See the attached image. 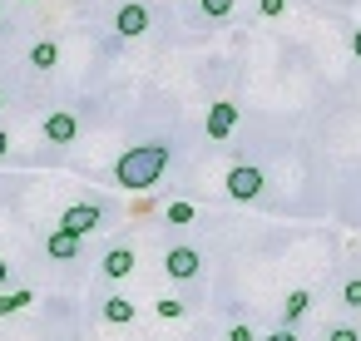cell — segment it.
<instances>
[{"instance_id": "12", "label": "cell", "mask_w": 361, "mask_h": 341, "mask_svg": "<svg viewBox=\"0 0 361 341\" xmlns=\"http://www.w3.org/2000/svg\"><path fill=\"white\" fill-rule=\"evenodd\" d=\"M134 316H139V311H134V302H129V297H109V302H104V321H114V326H129Z\"/></svg>"}, {"instance_id": "24", "label": "cell", "mask_w": 361, "mask_h": 341, "mask_svg": "<svg viewBox=\"0 0 361 341\" xmlns=\"http://www.w3.org/2000/svg\"><path fill=\"white\" fill-rule=\"evenodd\" d=\"M11 282V267H6V257H0V287H6Z\"/></svg>"}, {"instance_id": "8", "label": "cell", "mask_w": 361, "mask_h": 341, "mask_svg": "<svg viewBox=\"0 0 361 341\" xmlns=\"http://www.w3.org/2000/svg\"><path fill=\"white\" fill-rule=\"evenodd\" d=\"M45 252H50L55 262H75V257L85 252V237H75L70 228H55V232L45 237Z\"/></svg>"}, {"instance_id": "25", "label": "cell", "mask_w": 361, "mask_h": 341, "mask_svg": "<svg viewBox=\"0 0 361 341\" xmlns=\"http://www.w3.org/2000/svg\"><path fill=\"white\" fill-rule=\"evenodd\" d=\"M0 16H6V0H0Z\"/></svg>"}, {"instance_id": "11", "label": "cell", "mask_w": 361, "mask_h": 341, "mask_svg": "<svg viewBox=\"0 0 361 341\" xmlns=\"http://www.w3.org/2000/svg\"><path fill=\"white\" fill-rule=\"evenodd\" d=\"M30 65L35 70H55L60 65V40H35L30 45Z\"/></svg>"}, {"instance_id": "13", "label": "cell", "mask_w": 361, "mask_h": 341, "mask_svg": "<svg viewBox=\"0 0 361 341\" xmlns=\"http://www.w3.org/2000/svg\"><path fill=\"white\" fill-rule=\"evenodd\" d=\"M164 218H169V223H173V228H188V223H193V218H198V208H193V203H188V198H173V203H169V208H164Z\"/></svg>"}, {"instance_id": "5", "label": "cell", "mask_w": 361, "mask_h": 341, "mask_svg": "<svg viewBox=\"0 0 361 341\" xmlns=\"http://www.w3.org/2000/svg\"><path fill=\"white\" fill-rule=\"evenodd\" d=\"M238 119H243V109H238L233 99H213V104H208V119H203V129H208V139H213V144H223V139H233Z\"/></svg>"}, {"instance_id": "2", "label": "cell", "mask_w": 361, "mask_h": 341, "mask_svg": "<svg viewBox=\"0 0 361 341\" xmlns=\"http://www.w3.org/2000/svg\"><path fill=\"white\" fill-rule=\"evenodd\" d=\"M262 188H267V178H262L257 163H233V168L223 173V193H228L233 203H252V198H262Z\"/></svg>"}, {"instance_id": "21", "label": "cell", "mask_w": 361, "mask_h": 341, "mask_svg": "<svg viewBox=\"0 0 361 341\" xmlns=\"http://www.w3.org/2000/svg\"><path fill=\"white\" fill-rule=\"evenodd\" d=\"M262 341H297V331H292V326H277V331H267Z\"/></svg>"}, {"instance_id": "7", "label": "cell", "mask_w": 361, "mask_h": 341, "mask_svg": "<svg viewBox=\"0 0 361 341\" xmlns=\"http://www.w3.org/2000/svg\"><path fill=\"white\" fill-rule=\"evenodd\" d=\"M40 134H45L55 149H65V144H75V139H80V119H75L70 109H55L50 119H40Z\"/></svg>"}, {"instance_id": "17", "label": "cell", "mask_w": 361, "mask_h": 341, "mask_svg": "<svg viewBox=\"0 0 361 341\" xmlns=\"http://www.w3.org/2000/svg\"><path fill=\"white\" fill-rule=\"evenodd\" d=\"M341 302H346L351 311L361 306V277H346V282H341Z\"/></svg>"}, {"instance_id": "16", "label": "cell", "mask_w": 361, "mask_h": 341, "mask_svg": "<svg viewBox=\"0 0 361 341\" xmlns=\"http://www.w3.org/2000/svg\"><path fill=\"white\" fill-rule=\"evenodd\" d=\"M159 316H164V321H178V316H188V306H183L178 297H164V302H159Z\"/></svg>"}, {"instance_id": "27", "label": "cell", "mask_w": 361, "mask_h": 341, "mask_svg": "<svg viewBox=\"0 0 361 341\" xmlns=\"http://www.w3.org/2000/svg\"><path fill=\"white\" fill-rule=\"evenodd\" d=\"M25 6H35V0H25Z\"/></svg>"}, {"instance_id": "22", "label": "cell", "mask_w": 361, "mask_h": 341, "mask_svg": "<svg viewBox=\"0 0 361 341\" xmlns=\"http://www.w3.org/2000/svg\"><path fill=\"white\" fill-rule=\"evenodd\" d=\"M6 154H11V134H6V129H0V159H6Z\"/></svg>"}, {"instance_id": "18", "label": "cell", "mask_w": 361, "mask_h": 341, "mask_svg": "<svg viewBox=\"0 0 361 341\" xmlns=\"http://www.w3.org/2000/svg\"><path fill=\"white\" fill-rule=\"evenodd\" d=\"M257 11H262L267 20H282V16H287V0H257Z\"/></svg>"}, {"instance_id": "26", "label": "cell", "mask_w": 361, "mask_h": 341, "mask_svg": "<svg viewBox=\"0 0 361 341\" xmlns=\"http://www.w3.org/2000/svg\"><path fill=\"white\" fill-rule=\"evenodd\" d=\"M0 109H6V94H0Z\"/></svg>"}, {"instance_id": "1", "label": "cell", "mask_w": 361, "mask_h": 341, "mask_svg": "<svg viewBox=\"0 0 361 341\" xmlns=\"http://www.w3.org/2000/svg\"><path fill=\"white\" fill-rule=\"evenodd\" d=\"M169 144H139V149H129L119 163H114V183L119 188H129V193H144V188H154L164 173H169Z\"/></svg>"}, {"instance_id": "10", "label": "cell", "mask_w": 361, "mask_h": 341, "mask_svg": "<svg viewBox=\"0 0 361 341\" xmlns=\"http://www.w3.org/2000/svg\"><path fill=\"white\" fill-rule=\"evenodd\" d=\"M307 306H312V292H307V287L287 292V302H282V326H297V321L307 316Z\"/></svg>"}, {"instance_id": "6", "label": "cell", "mask_w": 361, "mask_h": 341, "mask_svg": "<svg viewBox=\"0 0 361 341\" xmlns=\"http://www.w3.org/2000/svg\"><path fill=\"white\" fill-rule=\"evenodd\" d=\"M104 223V213H99V203H70L65 213H60V228H70L75 237H90L94 228Z\"/></svg>"}, {"instance_id": "23", "label": "cell", "mask_w": 361, "mask_h": 341, "mask_svg": "<svg viewBox=\"0 0 361 341\" xmlns=\"http://www.w3.org/2000/svg\"><path fill=\"white\" fill-rule=\"evenodd\" d=\"M351 55H356V60H361V30H356V35H351Z\"/></svg>"}, {"instance_id": "4", "label": "cell", "mask_w": 361, "mask_h": 341, "mask_svg": "<svg viewBox=\"0 0 361 341\" xmlns=\"http://www.w3.org/2000/svg\"><path fill=\"white\" fill-rule=\"evenodd\" d=\"M114 35L119 40H144L149 35V6L144 0H124V6L114 11Z\"/></svg>"}, {"instance_id": "3", "label": "cell", "mask_w": 361, "mask_h": 341, "mask_svg": "<svg viewBox=\"0 0 361 341\" xmlns=\"http://www.w3.org/2000/svg\"><path fill=\"white\" fill-rule=\"evenodd\" d=\"M198 272H203V252H198V247L178 242V247L164 252V277H173V282H193Z\"/></svg>"}, {"instance_id": "19", "label": "cell", "mask_w": 361, "mask_h": 341, "mask_svg": "<svg viewBox=\"0 0 361 341\" xmlns=\"http://www.w3.org/2000/svg\"><path fill=\"white\" fill-rule=\"evenodd\" d=\"M228 341H257V331L247 321H238V326H228Z\"/></svg>"}, {"instance_id": "9", "label": "cell", "mask_w": 361, "mask_h": 341, "mask_svg": "<svg viewBox=\"0 0 361 341\" xmlns=\"http://www.w3.org/2000/svg\"><path fill=\"white\" fill-rule=\"evenodd\" d=\"M134 262H139V257H134V247H109L99 267H104V277H114V282H119V277H129V272H134Z\"/></svg>"}, {"instance_id": "14", "label": "cell", "mask_w": 361, "mask_h": 341, "mask_svg": "<svg viewBox=\"0 0 361 341\" xmlns=\"http://www.w3.org/2000/svg\"><path fill=\"white\" fill-rule=\"evenodd\" d=\"M35 297L30 292H0V316H11V311H20V306H30Z\"/></svg>"}, {"instance_id": "15", "label": "cell", "mask_w": 361, "mask_h": 341, "mask_svg": "<svg viewBox=\"0 0 361 341\" xmlns=\"http://www.w3.org/2000/svg\"><path fill=\"white\" fill-rule=\"evenodd\" d=\"M198 6H203V16H208V20H228L238 0H198Z\"/></svg>"}, {"instance_id": "20", "label": "cell", "mask_w": 361, "mask_h": 341, "mask_svg": "<svg viewBox=\"0 0 361 341\" xmlns=\"http://www.w3.org/2000/svg\"><path fill=\"white\" fill-rule=\"evenodd\" d=\"M326 341H361V336H356V326H331Z\"/></svg>"}]
</instances>
